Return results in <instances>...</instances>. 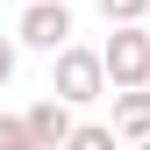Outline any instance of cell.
Instances as JSON below:
<instances>
[{"mask_svg":"<svg viewBox=\"0 0 150 150\" xmlns=\"http://www.w3.org/2000/svg\"><path fill=\"white\" fill-rule=\"evenodd\" d=\"M100 71H107V86H115V93L150 86V29H143V22L115 29V36L100 43Z\"/></svg>","mask_w":150,"mask_h":150,"instance_id":"7a4b0ae2","label":"cell"},{"mask_svg":"<svg viewBox=\"0 0 150 150\" xmlns=\"http://www.w3.org/2000/svg\"><path fill=\"white\" fill-rule=\"evenodd\" d=\"M50 93H57L64 107L107 100V71H100V50H86V43H64L57 57H50Z\"/></svg>","mask_w":150,"mask_h":150,"instance_id":"6da1fadb","label":"cell"},{"mask_svg":"<svg viewBox=\"0 0 150 150\" xmlns=\"http://www.w3.org/2000/svg\"><path fill=\"white\" fill-rule=\"evenodd\" d=\"M22 122H29V143H36V150H64V136L79 129V122H71V107L57 100V93H50V100H36Z\"/></svg>","mask_w":150,"mask_h":150,"instance_id":"277c9868","label":"cell"},{"mask_svg":"<svg viewBox=\"0 0 150 150\" xmlns=\"http://www.w3.org/2000/svg\"><path fill=\"white\" fill-rule=\"evenodd\" d=\"M64 150H122V136H115L107 122H79V129L64 136Z\"/></svg>","mask_w":150,"mask_h":150,"instance_id":"8992f818","label":"cell"},{"mask_svg":"<svg viewBox=\"0 0 150 150\" xmlns=\"http://www.w3.org/2000/svg\"><path fill=\"white\" fill-rule=\"evenodd\" d=\"M14 79V36H0V86Z\"/></svg>","mask_w":150,"mask_h":150,"instance_id":"9c48e42d","label":"cell"},{"mask_svg":"<svg viewBox=\"0 0 150 150\" xmlns=\"http://www.w3.org/2000/svg\"><path fill=\"white\" fill-rule=\"evenodd\" d=\"M14 43L50 50V57H57V50L71 43V7H64V0H29V7H22V22H14Z\"/></svg>","mask_w":150,"mask_h":150,"instance_id":"3957f363","label":"cell"},{"mask_svg":"<svg viewBox=\"0 0 150 150\" xmlns=\"http://www.w3.org/2000/svg\"><path fill=\"white\" fill-rule=\"evenodd\" d=\"M136 150H150V136H143V143H136Z\"/></svg>","mask_w":150,"mask_h":150,"instance_id":"30bf717a","label":"cell"},{"mask_svg":"<svg viewBox=\"0 0 150 150\" xmlns=\"http://www.w3.org/2000/svg\"><path fill=\"white\" fill-rule=\"evenodd\" d=\"M100 14H107V29H129L150 14V0H100Z\"/></svg>","mask_w":150,"mask_h":150,"instance_id":"52a82bcc","label":"cell"},{"mask_svg":"<svg viewBox=\"0 0 150 150\" xmlns=\"http://www.w3.org/2000/svg\"><path fill=\"white\" fill-rule=\"evenodd\" d=\"M115 136H129V143H143L150 136V86H129V93H115Z\"/></svg>","mask_w":150,"mask_h":150,"instance_id":"5b68a950","label":"cell"},{"mask_svg":"<svg viewBox=\"0 0 150 150\" xmlns=\"http://www.w3.org/2000/svg\"><path fill=\"white\" fill-rule=\"evenodd\" d=\"M29 150H36V143H29Z\"/></svg>","mask_w":150,"mask_h":150,"instance_id":"8fae6325","label":"cell"},{"mask_svg":"<svg viewBox=\"0 0 150 150\" xmlns=\"http://www.w3.org/2000/svg\"><path fill=\"white\" fill-rule=\"evenodd\" d=\"M0 150H29V122L22 115H0Z\"/></svg>","mask_w":150,"mask_h":150,"instance_id":"ba28073f","label":"cell"}]
</instances>
